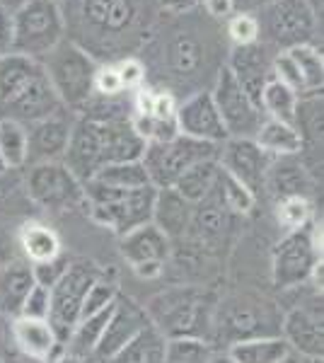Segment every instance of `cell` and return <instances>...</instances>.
I'll list each match as a JSON object with an SVG mask.
<instances>
[{"label":"cell","instance_id":"obj_26","mask_svg":"<svg viewBox=\"0 0 324 363\" xmlns=\"http://www.w3.org/2000/svg\"><path fill=\"white\" fill-rule=\"evenodd\" d=\"M17 247H20L22 259H27L32 267L46 264V262H51L63 255L58 233L51 225L39 223V220H27V223L20 228Z\"/></svg>","mask_w":324,"mask_h":363},{"label":"cell","instance_id":"obj_56","mask_svg":"<svg viewBox=\"0 0 324 363\" xmlns=\"http://www.w3.org/2000/svg\"><path fill=\"white\" fill-rule=\"evenodd\" d=\"M3 172H8V167H5V162H3V157H0V174Z\"/></svg>","mask_w":324,"mask_h":363},{"label":"cell","instance_id":"obj_15","mask_svg":"<svg viewBox=\"0 0 324 363\" xmlns=\"http://www.w3.org/2000/svg\"><path fill=\"white\" fill-rule=\"evenodd\" d=\"M177 131L186 138L203 140L211 145H220L223 140H228V131L220 121L213 97L208 90L194 92L184 99V102L177 104Z\"/></svg>","mask_w":324,"mask_h":363},{"label":"cell","instance_id":"obj_29","mask_svg":"<svg viewBox=\"0 0 324 363\" xmlns=\"http://www.w3.org/2000/svg\"><path fill=\"white\" fill-rule=\"evenodd\" d=\"M255 140L269 157H291L303 153V138L298 128L279 119H264L255 133Z\"/></svg>","mask_w":324,"mask_h":363},{"label":"cell","instance_id":"obj_50","mask_svg":"<svg viewBox=\"0 0 324 363\" xmlns=\"http://www.w3.org/2000/svg\"><path fill=\"white\" fill-rule=\"evenodd\" d=\"M10 172H13V169H8V172L0 174V203H3L8 196H13V191H15V182L8 179Z\"/></svg>","mask_w":324,"mask_h":363},{"label":"cell","instance_id":"obj_22","mask_svg":"<svg viewBox=\"0 0 324 363\" xmlns=\"http://www.w3.org/2000/svg\"><path fill=\"white\" fill-rule=\"evenodd\" d=\"M34 284V269L27 259L10 257L0 262V315L10 320L17 318Z\"/></svg>","mask_w":324,"mask_h":363},{"label":"cell","instance_id":"obj_51","mask_svg":"<svg viewBox=\"0 0 324 363\" xmlns=\"http://www.w3.org/2000/svg\"><path fill=\"white\" fill-rule=\"evenodd\" d=\"M51 363H92L90 359H82V356H75V354H70V351H58L56 354V359L51 361Z\"/></svg>","mask_w":324,"mask_h":363},{"label":"cell","instance_id":"obj_57","mask_svg":"<svg viewBox=\"0 0 324 363\" xmlns=\"http://www.w3.org/2000/svg\"><path fill=\"white\" fill-rule=\"evenodd\" d=\"M51 3H58V5H61V3H63V0H51Z\"/></svg>","mask_w":324,"mask_h":363},{"label":"cell","instance_id":"obj_2","mask_svg":"<svg viewBox=\"0 0 324 363\" xmlns=\"http://www.w3.org/2000/svg\"><path fill=\"white\" fill-rule=\"evenodd\" d=\"M143 150L145 140L131 126V116L92 112L73 121L63 162L85 184L102 167L140 160Z\"/></svg>","mask_w":324,"mask_h":363},{"label":"cell","instance_id":"obj_25","mask_svg":"<svg viewBox=\"0 0 324 363\" xmlns=\"http://www.w3.org/2000/svg\"><path fill=\"white\" fill-rule=\"evenodd\" d=\"M230 216L233 213H228V208L220 203V199L216 196V189H213V194L208 199L194 203L191 223L186 233L194 238L196 247H208V245H216L218 240L225 235Z\"/></svg>","mask_w":324,"mask_h":363},{"label":"cell","instance_id":"obj_11","mask_svg":"<svg viewBox=\"0 0 324 363\" xmlns=\"http://www.w3.org/2000/svg\"><path fill=\"white\" fill-rule=\"evenodd\" d=\"M25 191L29 201L44 211H68L85 201L82 182L68 169L63 160L39 162L27 167Z\"/></svg>","mask_w":324,"mask_h":363},{"label":"cell","instance_id":"obj_4","mask_svg":"<svg viewBox=\"0 0 324 363\" xmlns=\"http://www.w3.org/2000/svg\"><path fill=\"white\" fill-rule=\"evenodd\" d=\"M155 191L157 189L152 184L140 186V189H111L97 182L82 184V194H85V203L92 218L119 238L131 233L133 228L150 223Z\"/></svg>","mask_w":324,"mask_h":363},{"label":"cell","instance_id":"obj_5","mask_svg":"<svg viewBox=\"0 0 324 363\" xmlns=\"http://www.w3.org/2000/svg\"><path fill=\"white\" fill-rule=\"evenodd\" d=\"M41 66H44L46 78H49L51 87H54V92L66 109L82 112L92 102V97H95V73L99 63L85 49H80L70 39H63L41 61Z\"/></svg>","mask_w":324,"mask_h":363},{"label":"cell","instance_id":"obj_10","mask_svg":"<svg viewBox=\"0 0 324 363\" xmlns=\"http://www.w3.org/2000/svg\"><path fill=\"white\" fill-rule=\"evenodd\" d=\"M218 155V145L203 143V140L186 138L181 133H177L174 138L160 140V143H145L143 150V162L148 179L155 189H169L181 174L186 172L191 165L208 157Z\"/></svg>","mask_w":324,"mask_h":363},{"label":"cell","instance_id":"obj_7","mask_svg":"<svg viewBox=\"0 0 324 363\" xmlns=\"http://www.w3.org/2000/svg\"><path fill=\"white\" fill-rule=\"evenodd\" d=\"M322 264V228L312 223L300 230H288L276 242L271 255V281L276 289L288 291L305 286Z\"/></svg>","mask_w":324,"mask_h":363},{"label":"cell","instance_id":"obj_35","mask_svg":"<svg viewBox=\"0 0 324 363\" xmlns=\"http://www.w3.org/2000/svg\"><path fill=\"white\" fill-rule=\"evenodd\" d=\"M0 157L8 169H22L27 165V126L0 119Z\"/></svg>","mask_w":324,"mask_h":363},{"label":"cell","instance_id":"obj_17","mask_svg":"<svg viewBox=\"0 0 324 363\" xmlns=\"http://www.w3.org/2000/svg\"><path fill=\"white\" fill-rule=\"evenodd\" d=\"M148 325H150V320H148V315H145V308L135 306L131 298L119 294L114 308H111L107 327H104V335H102V339H99L92 359L102 361V363L107 359H111V356H114L123 344L131 342V339Z\"/></svg>","mask_w":324,"mask_h":363},{"label":"cell","instance_id":"obj_36","mask_svg":"<svg viewBox=\"0 0 324 363\" xmlns=\"http://www.w3.org/2000/svg\"><path fill=\"white\" fill-rule=\"evenodd\" d=\"M216 354L203 337H169L164 342V363H208Z\"/></svg>","mask_w":324,"mask_h":363},{"label":"cell","instance_id":"obj_24","mask_svg":"<svg viewBox=\"0 0 324 363\" xmlns=\"http://www.w3.org/2000/svg\"><path fill=\"white\" fill-rule=\"evenodd\" d=\"M276 194V199H288V196H305L310 199L312 194V179L310 172L300 165L298 155L291 157H271V165L267 172V186Z\"/></svg>","mask_w":324,"mask_h":363},{"label":"cell","instance_id":"obj_1","mask_svg":"<svg viewBox=\"0 0 324 363\" xmlns=\"http://www.w3.org/2000/svg\"><path fill=\"white\" fill-rule=\"evenodd\" d=\"M66 39L95 54H116L133 37L145 34L148 0H63Z\"/></svg>","mask_w":324,"mask_h":363},{"label":"cell","instance_id":"obj_38","mask_svg":"<svg viewBox=\"0 0 324 363\" xmlns=\"http://www.w3.org/2000/svg\"><path fill=\"white\" fill-rule=\"evenodd\" d=\"M286 51H291V56L296 58L300 75H303V80H305V90H308V95H317V92H322L324 61H322L320 51L315 49V44L293 46V49H286Z\"/></svg>","mask_w":324,"mask_h":363},{"label":"cell","instance_id":"obj_32","mask_svg":"<svg viewBox=\"0 0 324 363\" xmlns=\"http://www.w3.org/2000/svg\"><path fill=\"white\" fill-rule=\"evenodd\" d=\"M218 172H220L218 160L216 157H208V160H201L186 169V172L172 184V189L181 199H186L189 203H199L213 194Z\"/></svg>","mask_w":324,"mask_h":363},{"label":"cell","instance_id":"obj_12","mask_svg":"<svg viewBox=\"0 0 324 363\" xmlns=\"http://www.w3.org/2000/svg\"><path fill=\"white\" fill-rule=\"evenodd\" d=\"M208 92L228 131V138H255V133L267 116L247 97V92L238 85L228 66H220V70L216 73L213 90Z\"/></svg>","mask_w":324,"mask_h":363},{"label":"cell","instance_id":"obj_43","mask_svg":"<svg viewBox=\"0 0 324 363\" xmlns=\"http://www.w3.org/2000/svg\"><path fill=\"white\" fill-rule=\"evenodd\" d=\"M49 310H51V294L46 286L34 284V289L29 291V296L22 303L20 315L22 318H32V320H49Z\"/></svg>","mask_w":324,"mask_h":363},{"label":"cell","instance_id":"obj_23","mask_svg":"<svg viewBox=\"0 0 324 363\" xmlns=\"http://www.w3.org/2000/svg\"><path fill=\"white\" fill-rule=\"evenodd\" d=\"M191 211H194V203L181 199L172 186H169V189H157L155 203H152L150 223L155 228H160L169 240L184 238L191 223Z\"/></svg>","mask_w":324,"mask_h":363},{"label":"cell","instance_id":"obj_31","mask_svg":"<svg viewBox=\"0 0 324 363\" xmlns=\"http://www.w3.org/2000/svg\"><path fill=\"white\" fill-rule=\"evenodd\" d=\"M288 354L291 349L281 335L252 337L228 347V356L235 363H281Z\"/></svg>","mask_w":324,"mask_h":363},{"label":"cell","instance_id":"obj_49","mask_svg":"<svg viewBox=\"0 0 324 363\" xmlns=\"http://www.w3.org/2000/svg\"><path fill=\"white\" fill-rule=\"evenodd\" d=\"M274 0H233V8L235 13H250V15H257L262 8H267Z\"/></svg>","mask_w":324,"mask_h":363},{"label":"cell","instance_id":"obj_45","mask_svg":"<svg viewBox=\"0 0 324 363\" xmlns=\"http://www.w3.org/2000/svg\"><path fill=\"white\" fill-rule=\"evenodd\" d=\"M70 267V259L66 255L56 257V259L46 262V264H34V281H37L39 286H46V289H51V286L56 284L58 279L66 274V269Z\"/></svg>","mask_w":324,"mask_h":363},{"label":"cell","instance_id":"obj_48","mask_svg":"<svg viewBox=\"0 0 324 363\" xmlns=\"http://www.w3.org/2000/svg\"><path fill=\"white\" fill-rule=\"evenodd\" d=\"M199 5V0H157V8L169 15H186Z\"/></svg>","mask_w":324,"mask_h":363},{"label":"cell","instance_id":"obj_33","mask_svg":"<svg viewBox=\"0 0 324 363\" xmlns=\"http://www.w3.org/2000/svg\"><path fill=\"white\" fill-rule=\"evenodd\" d=\"M298 95L291 90L288 85H284L281 80L271 78L262 90L259 97V109L267 119H279L286 124H293L296 119V107H298Z\"/></svg>","mask_w":324,"mask_h":363},{"label":"cell","instance_id":"obj_40","mask_svg":"<svg viewBox=\"0 0 324 363\" xmlns=\"http://www.w3.org/2000/svg\"><path fill=\"white\" fill-rule=\"evenodd\" d=\"M119 294H121V291H119V286H116L114 281H107V279L97 277L95 284H92L90 291H87L85 303H82L80 320L82 318H90V315H97V313H102V310L111 308L116 303V298H119Z\"/></svg>","mask_w":324,"mask_h":363},{"label":"cell","instance_id":"obj_28","mask_svg":"<svg viewBox=\"0 0 324 363\" xmlns=\"http://www.w3.org/2000/svg\"><path fill=\"white\" fill-rule=\"evenodd\" d=\"M267 318L259 315L257 303L250 301H238V303H228L225 308H220V320H218V330L220 335L228 339L230 344L242 342V339L252 337H267L259 330V322H264Z\"/></svg>","mask_w":324,"mask_h":363},{"label":"cell","instance_id":"obj_46","mask_svg":"<svg viewBox=\"0 0 324 363\" xmlns=\"http://www.w3.org/2000/svg\"><path fill=\"white\" fill-rule=\"evenodd\" d=\"M13 54V13L0 8V58Z\"/></svg>","mask_w":324,"mask_h":363},{"label":"cell","instance_id":"obj_44","mask_svg":"<svg viewBox=\"0 0 324 363\" xmlns=\"http://www.w3.org/2000/svg\"><path fill=\"white\" fill-rule=\"evenodd\" d=\"M121 83H119V75H116L114 63H104V66L97 68L95 73V95L111 99L116 95H121Z\"/></svg>","mask_w":324,"mask_h":363},{"label":"cell","instance_id":"obj_8","mask_svg":"<svg viewBox=\"0 0 324 363\" xmlns=\"http://www.w3.org/2000/svg\"><path fill=\"white\" fill-rule=\"evenodd\" d=\"M150 325L157 327L164 337H203L211 322L206 294L194 286H179V289L164 291L155 296L145 308Z\"/></svg>","mask_w":324,"mask_h":363},{"label":"cell","instance_id":"obj_6","mask_svg":"<svg viewBox=\"0 0 324 363\" xmlns=\"http://www.w3.org/2000/svg\"><path fill=\"white\" fill-rule=\"evenodd\" d=\"M66 39L61 5L51 0H27L13 13V54L44 61Z\"/></svg>","mask_w":324,"mask_h":363},{"label":"cell","instance_id":"obj_37","mask_svg":"<svg viewBox=\"0 0 324 363\" xmlns=\"http://www.w3.org/2000/svg\"><path fill=\"white\" fill-rule=\"evenodd\" d=\"M216 196L220 199V203L228 208V213H235V216H247V213H252V208L257 206V196L247 189L242 182L230 177V174L223 172V169L218 172Z\"/></svg>","mask_w":324,"mask_h":363},{"label":"cell","instance_id":"obj_55","mask_svg":"<svg viewBox=\"0 0 324 363\" xmlns=\"http://www.w3.org/2000/svg\"><path fill=\"white\" fill-rule=\"evenodd\" d=\"M308 3L312 5V8H315V10H317V8H320V3H322V0H308Z\"/></svg>","mask_w":324,"mask_h":363},{"label":"cell","instance_id":"obj_14","mask_svg":"<svg viewBox=\"0 0 324 363\" xmlns=\"http://www.w3.org/2000/svg\"><path fill=\"white\" fill-rule=\"evenodd\" d=\"M218 165L230 177L242 182L247 189L259 199V191L267 186V172L271 157L257 145L255 138H228L218 145Z\"/></svg>","mask_w":324,"mask_h":363},{"label":"cell","instance_id":"obj_13","mask_svg":"<svg viewBox=\"0 0 324 363\" xmlns=\"http://www.w3.org/2000/svg\"><path fill=\"white\" fill-rule=\"evenodd\" d=\"M99 274L90 264H73L66 269L61 279L49 289L51 294V310H49V322L54 327V332L61 339V344H66L73 327L78 325L82 303L90 291V286L95 284Z\"/></svg>","mask_w":324,"mask_h":363},{"label":"cell","instance_id":"obj_3","mask_svg":"<svg viewBox=\"0 0 324 363\" xmlns=\"http://www.w3.org/2000/svg\"><path fill=\"white\" fill-rule=\"evenodd\" d=\"M63 109L39 61L22 54L0 58V119L29 126Z\"/></svg>","mask_w":324,"mask_h":363},{"label":"cell","instance_id":"obj_20","mask_svg":"<svg viewBox=\"0 0 324 363\" xmlns=\"http://www.w3.org/2000/svg\"><path fill=\"white\" fill-rule=\"evenodd\" d=\"M10 339L27 361L51 363L61 351V339L49 320H32L17 315L10 320Z\"/></svg>","mask_w":324,"mask_h":363},{"label":"cell","instance_id":"obj_42","mask_svg":"<svg viewBox=\"0 0 324 363\" xmlns=\"http://www.w3.org/2000/svg\"><path fill=\"white\" fill-rule=\"evenodd\" d=\"M116 75H119V83L123 92H135L138 87L145 85V66L140 58L126 56L119 63H114Z\"/></svg>","mask_w":324,"mask_h":363},{"label":"cell","instance_id":"obj_58","mask_svg":"<svg viewBox=\"0 0 324 363\" xmlns=\"http://www.w3.org/2000/svg\"><path fill=\"white\" fill-rule=\"evenodd\" d=\"M92 363H102V361H92Z\"/></svg>","mask_w":324,"mask_h":363},{"label":"cell","instance_id":"obj_41","mask_svg":"<svg viewBox=\"0 0 324 363\" xmlns=\"http://www.w3.org/2000/svg\"><path fill=\"white\" fill-rule=\"evenodd\" d=\"M228 37L233 46H250L259 42V22L250 13H233L228 17Z\"/></svg>","mask_w":324,"mask_h":363},{"label":"cell","instance_id":"obj_9","mask_svg":"<svg viewBox=\"0 0 324 363\" xmlns=\"http://www.w3.org/2000/svg\"><path fill=\"white\" fill-rule=\"evenodd\" d=\"M259 22L262 44L276 46L279 51L293 46L312 44L317 34V10L308 0H274L255 15Z\"/></svg>","mask_w":324,"mask_h":363},{"label":"cell","instance_id":"obj_27","mask_svg":"<svg viewBox=\"0 0 324 363\" xmlns=\"http://www.w3.org/2000/svg\"><path fill=\"white\" fill-rule=\"evenodd\" d=\"M203 44L199 37H194L191 32H181L177 29L172 32V37L164 42V61H167L169 70L177 78H189L196 75L203 66Z\"/></svg>","mask_w":324,"mask_h":363},{"label":"cell","instance_id":"obj_34","mask_svg":"<svg viewBox=\"0 0 324 363\" xmlns=\"http://www.w3.org/2000/svg\"><path fill=\"white\" fill-rule=\"evenodd\" d=\"M87 182H97V184L111 186V189H140V186L150 184L148 172H145V167H143V162H140V160L107 165Z\"/></svg>","mask_w":324,"mask_h":363},{"label":"cell","instance_id":"obj_39","mask_svg":"<svg viewBox=\"0 0 324 363\" xmlns=\"http://www.w3.org/2000/svg\"><path fill=\"white\" fill-rule=\"evenodd\" d=\"M312 213H315V206H312V201L305 196L279 199V206H276L279 223L286 228V233L312 225Z\"/></svg>","mask_w":324,"mask_h":363},{"label":"cell","instance_id":"obj_16","mask_svg":"<svg viewBox=\"0 0 324 363\" xmlns=\"http://www.w3.org/2000/svg\"><path fill=\"white\" fill-rule=\"evenodd\" d=\"M73 121L68 119L66 109L54 116H46L41 121L27 126V165L39 162H58L63 160L68 150V140L73 133Z\"/></svg>","mask_w":324,"mask_h":363},{"label":"cell","instance_id":"obj_21","mask_svg":"<svg viewBox=\"0 0 324 363\" xmlns=\"http://www.w3.org/2000/svg\"><path fill=\"white\" fill-rule=\"evenodd\" d=\"M121 255L123 259L131 264V269L140 264H167L169 255H172V240H169L160 228H155L152 223H145L140 228H133L131 233L121 235Z\"/></svg>","mask_w":324,"mask_h":363},{"label":"cell","instance_id":"obj_54","mask_svg":"<svg viewBox=\"0 0 324 363\" xmlns=\"http://www.w3.org/2000/svg\"><path fill=\"white\" fill-rule=\"evenodd\" d=\"M208 363H235V361L228 356V351H216V354L211 356V361H208Z\"/></svg>","mask_w":324,"mask_h":363},{"label":"cell","instance_id":"obj_18","mask_svg":"<svg viewBox=\"0 0 324 363\" xmlns=\"http://www.w3.org/2000/svg\"><path fill=\"white\" fill-rule=\"evenodd\" d=\"M279 335L284 337L291 354L303 359H322L324 354V327L322 313L298 306L288 310L279 325Z\"/></svg>","mask_w":324,"mask_h":363},{"label":"cell","instance_id":"obj_19","mask_svg":"<svg viewBox=\"0 0 324 363\" xmlns=\"http://www.w3.org/2000/svg\"><path fill=\"white\" fill-rule=\"evenodd\" d=\"M271 61L274 54L269 51L267 44H250V46H235L230 61L225 63L238 85L247 92V97L259 107V97H262L264 85L274 78L271 73Z\"/></svg>","mask_w":324,"mask_h":363},{"label":"cell","instance_id":"obj_52","mask_svg":"<svg viewBox=\"0 0 324 363\" xmlns=\"http://www.w3.org/2000/svg\"><path fill=\"white\" fill-rule=\"evenodd\" d=\"M281 363H322V359H303L298 354H288Z\"/></svg>","mask_w":324,"mask_h":363},{"label":"cell","instance_id":"obj_30","mask_svg":"<svg viewBox=\"0 0 324 363\" xmlns=\"http://www.w3.org/2000/svg\"><path fill=\"white\" fill-rule=\"evenodd\" d=\"M164 342L167 337L148 325L104 363H164Z\"/></svg>","mask_w":324,"mask_h":363},{"label":"cell","instance_id":"obj_53","mask_svg":"<svg viewBox=\"0 0 324 363\" xmlns=\"http://www.w3.org/2000/svg\"><path fill=\"white\" fill-rule=\"evenodd\" d=\"M27 0H0V8H5L8 13H15L17 8H22Z\"/></svg>","mask_w":324,"mask_h":363},{"label":"cell","instance_id":"obj_47","mask_svg":"<svg viewBox=\"0 0 324 363\" xmlns=\"http://www.w3.org/2000/svg\"><path fill=\"white\" fill-rule=\"evenodd\" d=\"M203 5V10L216 20H228L230 15L235 13L233 8V0H199Z\"/></svg>","mask_w":324,"mask_h":363}]
</instances>
